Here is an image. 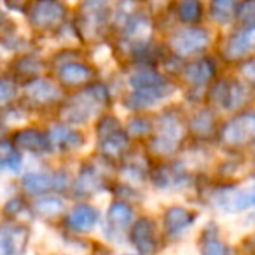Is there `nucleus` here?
I'll use <instances>...</instances> for the list:
<instances>
[{
  "instance_id": "f257e3e1",
  "label": "nucleus",
  "mask_w": 255,
  "mask_h": 255,
  "mask_svg": "<svg viewBox=\"0 0 255 255\" xmlns=\"http://www.w3.org/2000/svg\"><path fill=\"white\" fill-rule=\"evenodd\" d=\"M129 88L133 93L126 98L128 107L133 110H143L175 91V84L161 72L152 68H142L129 77Z\"/></svg>"
},
{
  "instance_id": "f03ea898",
  "label": "nucleus",
  "mask_w": 255,
  "mask_h": 255,
  "mask_svg": "<svg viewBox=\"0 0 255 255\" xmlns=\"http://www.w3.org/2000/svg\"><path fill=\"white\" fill-rule=\"evenodd\" d=\"M109 89L100 82H89L63 107V116L68 123H86L109 107Z\"/></svg>"
},
{
  "instance_id": "7ed1b4c3",
  "label": "nucleus",
  "mask_w": 255,
  "mask_h": 255,
  "mask_svg": "<svg viewBox=\"0 0 255 255\" xmlns=\"http://www.w3.org/2000/svg\"><path fill=\"white\" fill-rule=\"evenodd\" d=\"M152 140H150L149 147L152 154L159 157H170L177 152L184 143L185 136L189 133L187 121L177 112H164L163 116L157 119V126L154 128Z\"/></svg>"
},
{
  "instance_id": "20e7f679",
  "label": "nucleus",
  "mask_w": 255,
  "mask_h": 255,
  "mask_svg": "<svg viewBox=\"0 0 255 255\" xmlns=\"http://www.w3.org/2000/svg\"><path fill=\"white\" fill-rule=\"evenodd\" d=\"M112 18L110 0H82L77 14V32L89 40L100 39Z\"/></svg>"
},
{
  "instance_id": "39448f33",
  "label": "nucleus",
  "mask_w": 255,
  "mask_h": 255,
  "mask_svg": "<svg viewBox=\"0 0 255 255\" xmlns=\"http://www.w3.org/2000/svg\"><path fill=\"white\" fill-rule=\"evenodd\" d=\"M219 140L229 149H241L255 143V112H241L224 123Z\"/></svg>"
},
{
  "instance_id": "423d86ee",
  "label": "nucleus",
  "mask_w": 255,
  "mask_h": 255,
  "mask_svg": "<svg viewBox=\"0 0 255 255\" xmlns=\"http://www.w3.org/2000/svg\"><path fill=\"white\" fill-rule=\"evenodd\" d=\"M212 42L210 32L205 28H198L194 25H187V28L178 30L170 39V49L178 58H191L201 54Z\"/></svg>"
},
{
  "instance_id": "0eeeda50",
  "label": "nucleus",
  "mask_w": 255,
  "mask_h": 255,
  "mask_svg": "<svg viewBox=\"0 0 255 255\" xmlns=\"http://www.w3.org/2000/svg\"><path fill=\"white\" fill-rule=\"evenodd\" d=\"M210 95L213 102L222 105L226 110H240L252 100V88L241 81L224 79L213 86Z\"/></svg>"
},
{
  "instance_id": "6e6552de",
  "label": "nucleus",
  "mask_w": 255,
  "mask_h": 255,
  "mask_svg": "<svg viewBox=\"0 0 255 255\" xmlns=\"http://www.w3.org/2000/svg\"><path fill=\"white\" fill-rule=\"evenodd\" d=\"M28 18L39 30H54L63 23L65 7L60 0H33L28 7Z\"/></svg>"
},
{
  "instance_id": "1a4fd4ad",
  "label": "nucleus",
  "mask_w": 255,
  "mask_h": 255,
  "mask_svg": "<svg viewBox=\"0 0 255 255\" xmlns=\"http://www.w3.org/2000/svg\"><path fill=\"white\" fill-rule=\"evenodd\" d=\"M255 51V25L245 26L227 37L222 54L227 61H238Z\"/></svg>"
},
{
  "instance_id": "9d476101",
  "label": "nucleus",
  "mask_w": 255,
  "mask_h": 255,
  "mask_svg": "<svg viewBox=\"0 0 255 255\" xmlns=\"http://www.w3.org/2000/svg\"><path fill=\"white\" fill-rule=\"evenodd\" d=\"M129 241L140 254H152L157 250V229L156 222L149 217L135 220L129 226Z\"/></svg>"
},
{
  "instance_id": "9b49d317",
  "label": "nucleus",
  "mask_w": 255,
  "mask_h": 255,
  "mask_svg": "<svg viewBox=\"0 0 255 255\" xmlns=\"http://www.w3.org/2000/svg\"><path fill=\"white\" fill-rule=\"evenodd\" d=\"M217 67L210 58H198L192 60L182 68V77L192 88H203L215 79Z\"/></svg>"
},
{
  "instance_id": "f8f14e48",
  "label": "nucleus",
  "mask_w": 255,
  "mask_h": 255,
  "mask_svg": "<svg viewBox=\"0 0 255 255\" xmlns=\"http://www.w3.org/2000/svg\"><path fill=\"white\" fill-rule=\"evenodd\" d=\"M133 222V208L126 201L116 199L107 212V234L110 238H119Z\"/></svg>"
},
{
  "instance_id": "ddd939ff",
  "label": "nucleus",
  "mask_w": 255,
  "mask_h": 255,
  "mask_svg": "<svg viewBox=\"0 0 255 255\" xmlns=\"http://www.w3.org/2000/svg\"><path fill=\"white\" fill-rule=\"evenodd\" d=\"M96 77L95 70L89 65L81 63V61H70L65 63L58 72V79L65 88H84L86 84L93 82Z\"/></svg>"
},
{
  "instance_id": "4468645a",
  "label": "nucleus",
  "mask_w": 255,
  "mask_h": 255,
  "mask_svg": "<svg viewBox=\"0 0 255 255\" xmlns=\"http://www.w3.org/2000/svg\"><path fill=\"white\" fill-rule=\"evenodd\" d=\"M98 149L105 159H121L129 149V135L124 131L123 128L114 129V131L107 133V135L98 136Z\"/></svg>"
},
{
  "instance_id": "2eb2a0df",
  "label": "nucleus",
  "mask_w": 255,
  "mask_h": 255,
  "mask_svg": "<svg viewBox=\"0 0 255 255\" xmlns=\"http://www.w3.org/2000/svg\"><path fill=\"white\" fill-rule=\"evenodd\" d=\"M196 213L184 206H170L164 212L163 217V227L168 238H178L185 229L194 224Z\"/></svg>"
},
{
  "instance_id": "dca6fc26",
  "label": "nucleus",
  "mask_w": 255,
  "mask_h": 255,
  "mask_svg": "<svg viewBox=\"0 0 255 255\" xmlns=\"http://www.w3.org/2000/svg\"><path fill=\"white\" fill-rule=\"evenodd\" d=\"M100 220V212L91 205H81L74 206L70 213L67 215V226L68 229L75 231V233H88V231L95 229L96 224Z\"/></svg>"
},
{
  "instance_id": "f3484780",
  "label": "nucleus",
  "mask_w": 255,
  "mask_h": 255,
  "mask_svg": "<svg viewBox=\"0 0 255 255\" xmlns=\"http://www.w3.org/2000/svg\"><path fill=\"white\" fill-rule=\"evenodd\" d=\"M187 126H189V131L198 140L213 138L217 133L215 112H213L212 109H201L198 114H194V117H192Z\"/></svg>"
},
{
  "instance_id": "a211bd4d",
  "label": "nucleus",
  "mask_w": 255,
  "mask_h": 255,
  "mask_svg": "<svg viewBox=\"0 0 255 255\" xmlns=\"http://www.w3.org/2000/svg\"><path fill=\"white\" fill-rule=\"evenodd\" d=\"M103 185H105V182H103L102 175L98 173V170L93 166H84L74 184V191L77 192V196H91L98 192L100 189H103Z\"/></svg>"
},
{
  "instance_id": "6ab92c4d",
  "label": "nucleus",
  "mask_w": 255,
  "mask_h": 255,
  "mask_svg": "<svg viewBox=\"0 0 255 255\" xmlns=\"http://www.w3.org/2000/svg\"><path fill=\"white\" fill-rule=\"evenodd\" d=\"M47 138H49V143H53L54 147H58V149H61V150L75 149V147L84 143L82 133L77 131V129H72V128H67V126L53 128Z\"/></svg>"
},
{
  "instance_id": "aec40b11",
  "label": "nucleus",
  "mask_w": 255,
  "mask_h": 255,
  "mask_svg": "<svg viewBox=\"0 0 255 255\" xmlns=\"http://www.w3.org/2000/svg\"><path fill=\"white\" fill-rule=\"evenodd\" d=\"M61 184H65L61 175L35 173V175H28L25 178V189L32 192V194H44L47 191H54V189H60Z\"/></svg>"
},
{
  "instance_id": "412c9836",
  "label": "nucleus",
  "mask_w": 255,
  "mask_h": 255,
  "mask_svg": "<svg viewBox=\"0 0 255 255\" xmlns=\"http://www.w3.org/2000/svg\"><path fill=\"white\" fill-rule=\"evenodd\" d=\"M219 201L224 208L231 210V212H243V210L252 208V206H255V185L243 189L240 192H234V194L220 196Z\"/></svg>"
},
{
  "instance_id": "4be33fe9",
  "label": "nucleus",
  "mask_w": 255,
  "mask_h": 255,
  "mask_svg": "<svg viewBox=\"0 0 255 255\" xmlns=\"http://www.w3.org/2000/svg\"><path fill=\"white\" fill-rule=\"evenodd\" d=\"M154 180H156L157 187H175L187 180V173L184 168L177 166V164H163L154 173Z\"/></svg>"
},
{
  "instance_id": "5701e85b",
  "label": "nucleus",
  "mask_w": 255,
  "mask_h": 255,
  "mask_svg": "<svg viewBox=\"0 0 255 255\" xmlns=\"http://www.w3.org/2000/svg\"><path fill=\"white\" fill-rule=\"evenodd\" d=\"M28 96L32 102L40 103V105H47V103L60 100L61 91L47 81H35L28 86Z\"/></svg>"
},
{
  "instance_id": "b1692460",
  "label": "nucleus",
  "mask_w": 255,
  "mask_h": 255,
  "mask_svg": "<svg viewBox=\"0 0 255 255\" xmlns=\"http://www.w3.org/2000/svg\"><path fill=\"white\" fill-rule=\"evenodd\" d=\"M236 0H210V14L220 25L231 23L238 16Z\"/></svg>"
},
{
  "instance_id": "393cba45",
  "label": "nucleus",
  "mask_w": 255,
  "mask_h": 255,
  "mask_svg": "<svg viewBox=\"0 0 255 255\" xmlns=\"http://www.w3.org/2000/svg\"><path fill=\"white\" fill-rule=\"evenodd\" d=\"M177 18L184 25H198L203 18V5L199 0H180L177 5Z\"/></svg>"
},
{
  "instance_id": "a878e982",
  "label": "nucleus",
  "mask_w": 255,
  "mask_h": 255,
  "mask_svg": "<svg viewBox=\"0 0 255 255\" xmlns=\"http://www.w3.org/2000/svg\"><path fill=\"white\" fill-rule=\"evenodd\" d=\"M217 227V226H215ZM213 226L206 227L205 231H203L201 234V252L206 255H224L229 252V247L227 245H224L222 241L217 238V229Z\"/></svg>"
},
{
  "instance_id": "bb28decb",
  "label": "nucleus",
  "mask_w": 255,
  "mask_h": 255,
  "mask_svg": "<svg viewBox=\"0 0 255 255\" xmlns=\"http://www.w3.org/2000/svg\"><path fill=\"white\" fill-rule=\"evenodd\" d=\"M18 145L25 147L26 150H32V152H42V150L49 149V138L39 131L26 129V131L18 133Z\"/></svg>"
},
{
  "instance_id": "cd10ccee",
  "label": "nucleus",
  "mask_w": 255,
  "mask_h": 255,
  "mask_svg": "<svg viewBox=\"0 0 255 255\" xmlns=\"http://www.w3.org/2000/svg\"><path fill=\"white\" fill-rule=\"evenodd\" d=\"M154 131L152 121L145 116H135L133 119H129L128 123L126 133L129 136H135V138H143V136H149Z\"/></svg>"
},
{
  "instance_id": "c85d7f7f",
  "label": "nucleus",
  "mask_w": 255,
  "mask_h": 255,
  "mask_svg": "<svg viewBox=\"0 0 255 255\" xmlns=\"http://www.w3.org/2000/svg\"><path fill=\"white\" fill-rule=\"evenodd\" d=\"M63 201L60 198H42L37 201L35 208L39 213L46 217H53V215H58V213L63 212Z\"/></svg>"
},
{
  "instance_id": "c756f323",
  "label": "nucleus",
  "mask_w": 255,
  "mask_h": 255,
  "mask_svg": "<svg viewBox=\"0 0 255 255\" xmlns=\"http://www.w3.org/2000/svg\"><path fill=\"white\" fill-rule=\"evenodd\" d=\"M236 19H240V23L245 26L255 25V0H243L238 5Z\"/></svg>"
},
{
  "instance_id": "7c9ffc66",
  "label": "nucleus",
  "mask_w": 255,
  "mask_h": 255,
  "mask_svg": "<svg viewBox=\"0 0 255 255\" xmlns=\"http://www.w3.org/2000/svg\"><path fill=\"white\" fill-rule=\"evenodd\" d=\"M240 72H241V77H243V81L255 91V58L245 60L243 63H241V67H240Z\"/></svg>"
},
{
  "instance_id": "2f4dec72",
  "label": "nucleus",
  "mask_w": 255,
  "mask_h": 255,
  "mask_svg": "<svg viewBox=\"0 0 255 255\" xmlns=\"http://www.w3.org/2000/svg\"><path fill=\"white\" fill-rule=\"evenodd\" d=\"M14 93H16L14 84L2 79V81H0V107L7 105V103L14 98Z\"/></svg>"
}]
</instances>
